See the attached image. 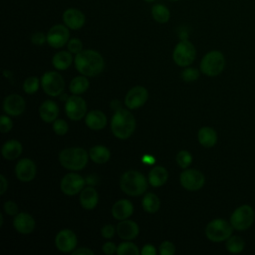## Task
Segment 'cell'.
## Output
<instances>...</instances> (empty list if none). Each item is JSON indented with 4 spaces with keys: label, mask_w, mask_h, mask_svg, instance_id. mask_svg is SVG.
Returning <instances> with one entry per match:
<instances>
[{
    "label": "cell",
    "mask_w": 255,
    "mask_h": 255,
    "mask_svg": "<svg viewBox=\"0 0 255 255\" xmlns=\"http://www.w3.org/2000/svg\"><path fill=\"white\" fill-rule=\"evenodd\" d=\"M75 67L78 72L86 77H95L99 75L105 67L103 56L95 50H82L76 54L74 59Z\"/></svg>",
    "instance_id": "6da1fadb"
},
{
    "label": "cell",
    "mask_w": 255,
    "mask_h": 255,
    "mask_svg": "<svg viewBox=\"0 0 255 255\" xmlns=\"http://www.w3.org/2000/svg\"><path fill=\"white\" fill-rule=\"evenodd\" d=\"M111 129L116 137L120 139L128 138L135 129V119L133 115L126 109L115 112L111 122Z\"/></svg>",
    "instance_id": "7a4b0ae2"
},
{
    "label": "cell",
    "mask_w": 255,
    "mask_h": 255,
    "mask_svg": "<svg viewBox=\"0 0 255 255\" xmlns=\"http://www.w3.org/2000/svg\"><path fill=\"white\" fill-rule=\"evenodd\" d=\"M120 187L129 196H138L147 189V180L141 172L128 170L121 177Z\"/></svg>",
    "instance_id": "3957f363"
},
{
    "label": "cell",
    "mask_w": 255,
    "mask_h": 255,
    "mask_svg": "<svg viewBox=\"0 0 255 255\" xmlns=\"http://www.w3.org/2000/svg\"><path fill=\"white\" fill-rule=\"evenodd\" d=\"M89 156L82 147H68L59 153V161L67 169L81 170L87 165Z\"/></svg>",
    "instance_id": "277c9868"
},
{
    "label": "cell",
    "mask_w": 255,
    "mask_h": 255,
    "mask_svg": "<svg viewBox=\"0 0 255 255\" xmlns=\"http://www.w3.org/2000/svg\"><path fill=\"white\" fill-rule=\"evenodd\" d=\"M230 221L223 218H215L209 221L205 227V236L211 242H223L226 241L233 232Z\"/></svg>",
    "instance_id": "5b68a950"
},
{
    "label": "cell",
    "mask_w": 255,
    "mask_h": 255,
    "mask_svg": "<svg viewBox=\"0 0 255 255\" xmlns=\"http://www.w3.org/2000/svg\"><path fill=\"white\" fill-rule=\"evenodd\" d=\"M225 67V57L217 50L206 53L200 62V72L208 77H215L222 73Z\"/></svg>",
    "instance_id": "8992f818"
},
{
    "label": "cell",
    "mask_w": 255,
    "mask_h": 255,
    "mask_svg": "<svg viewBox=\"0 0 255 255\" xmlns=\"http://www.w3.org/2000/svg\"><path fill=\"white\" fill-rule=\"evenodd\" d=\"M255 219V211L249 204H242L234 209L230 215V223L234 230L245 231L249 229Z\"/></svg>",
    "instance_id": "52a82bcc"
},
{
    "label": "cell",
    "mask_w": 255,
    "mask_h": 255,
    "mask_svg": "<svg viewBox=\"0 0 255 255\" xmlns=\"http://www.w3.org/2000/svg\"><path fill=\"white\" fill-rule=\"evenodd\" d=\"M196 57L195 47L186 39L179 41L173 49L172 59L179 67H188L191 65Z\"/></svg>",
    "instance_id": "ba28073f"
},
{
    "label": "cell",
    "mask_w": 255,
    "mask_h": 255,
    "mask_svg": "<svg viewBox=\"0 0 255 255\" xmlns=\"http://www.w3.org/2000/svg\"><path fill=\"white\" fill-rule=\"evenodd\" d=\"M41 86L48 96L57 97L63 93L65 88V81L58 72L49 71L42 76Z\"/></svg>",
    "instance_id": "9c48e42d"
},
{
    "label": "cell",
    "mask_w": 255,
    "mask_h": 255,
    "mask_svg": "<svg viewBox=\"0 0 255 255\" xmlns=\"http://www.w3.org/2000/svg\"><path fill=\"white\" fill-rule=\"evenodd\" d=\"M179 180L181 186L186 190L196 191L204 185L205 177L203 173L197 169L185 168V170L180 173Z\"/></svg>",
    "instance_id": "30bf717a"
},
{
    "label": "cell",
    "mask_w": 255,
    "mask_h": 255,
    "mask_svg": "<svg viewBox=\"0 0 255 255\" xmlns=\"http://www.w3.org/2000/svg\"><path fill=\"white\" fill-rule=\"evenodd\" d=\"M70 40V31L65 24L52 26L47 33V43L55 49L64 47Z\"/></svg>",
    "instance_id": "8fae6325"
},
{
    "label": "cell",
    "mask_w": 255,
    "mask_h": 255,
    "mask_svg": "<svg viewBox=\"0 0 255 255\" xmlns=\"http://www.w3.org/2000/svg\"><path fill=\"white\" fill-rule=\"evenodd\" d=\"M65 111L70 120L80 121L87 115V104L83 98L74 95L67 99Z\"/></svg>",
    "instance_id": "7c38bea8"
},
{
    "label": "cell",
    "mask_w": 255,
    "mask_h": 255,
    "mask_svg": "<svg viewBox=\"0 0 255 255\" xmlns=\"http://www.w3.org/2000/svg\"><path fill=\"white\" fill-rule=\"evenodd\" d=\"M86 184V179L78 173L66 174L60 183V187L63 193L66 195H75L83 190Z\"/></svg>",
    "instance_id": "4fadbf2b"
},
{
    "label": "cell",
    "mask_w": 255,
    "mask_h": 255,
    "mask_svg": "<svg viewBox=\"0 0 255 255\" xmlns=\"http://www.w3.org/2000/svg\"><path fill=\"white\" fill-rule=\"evenodd\" d=\"M148 98L147 90L142 86H135L131 88L125 97V105L129 110L138 109L145 104Z\"/></svg>",
    "instance_id": "5bb4252c"
},
{
    "label": "cell",
    "mask_w": 255,
    "mask_h": 255,
    "mask_svg": "<svg viewBox=\"0 0 255 255\" xmlns=\"http://www.w3.org/2000/svg\"><path fill=\"white\" fill-rule=\"evenodd\" d=\"M77 235L70 229L60 230L55 238V245L57 249L63 253L72 252L77 246Z\"/></svg>",
    "instance_id": "9a60e30c"
},
{
    "label": "cell",
    "mask_w": 255,
    "mask_h": 255,
    "mask_svg": "<svg viewBox=\"0 0 255 255\" xmlns=\"http://www.w3.org/2000/svg\"><path fill=\"white\" fill-rule=\"evenodd\" d=\"M37 173V167L35 162L28 158L20 159L15 166V174L17 178L23 182H29L33 180Z\"/></svg>",
    "instance_id": "2e32d148"
},
{
    "label": "cell",
    "mask_w": 255,
    "mask_h": 255,
    "mask_svg": "<svg viewBox=\"0 0 255 255\" xmlns=\"http://www.w3.org/2000/svg\"><path fill=\"white\" fill-rule=\"evenodd\" d=\"M64 24L71 30L81 29L86 22L85 14L77 8H68L62 15Z\"/></svg>",
    "instance_id": "e0dca14e"
},
{
    "label": "cell",
    "mask_w": 255,
    "mask_h": 255,
    "mask_svg": "<svg viewBox=\"0 0 255 255\" xmlns=\"http://www.w3.org/2000/svg\"><path fill=\"white\" fill-rule=\"evenodd\" d=\"M3 110L9 116H20L25 110V100L17 94H11L4 99Z\"/></svg>",
    "instance_id": "ac0fdd59"
},
{
    "label": "cell",
    "mask_w": 255,
    "mask_h": 255,
    "mask_svg": "<svg viewBox=\"0 0 255 255\" xmlns=\"http://www.w3.org/2000/svg\"><path fill=\"white\" fill-rule=\"evenodd\" d=\"M36 226L35 219L27 212H20L14 216L13 227L21 234H30L34 231Z\"/></svg>",
    "instance_id": "d6986e66"
},
{
    "label": "cell",
    "mask_w": 255,
    "mask_h": 255,
    "mask_svg": "<svg viewBox=\"0 0 255 255\" xmlns=\"http://www.w3.org/2000/svg\"><path fill=\"white\" fill-rule=\"evenodd\" d=\"M116 230L119 237L124 240H132L139 232L138 225L134 221L128 219L121 220L120 223H118Z\"/></svg>",
    "instance_id": "ffe728a7"
},
{
    "label": "cell",
    "mask_w": 255,
    "mask_h": 255,
    "mask_svg": "<svg viewBox=\"0 0 255 255\" xmlns=\"http://www.w3.org/2000/svg\"><path fill=\"white\" fill-rule=\"evenodd\" d=\"M133 213V205L128 199H120L112 207V214L118 220L128 219Z\"/></svg>",
    "instance_id": "44dd1931"
},
{
    "label": "cell",
    "mask_w": 255,
    "mask_h": 255,
    "mask_svg": "<svg viewBox=\"0 0 255 255\" xmlns=\"http://www.w3.org/2000/svg\"><path fill=\"white\" fill-rule=\"evenodd\" d=\"M85 123L89 128L93 130H100L106 127L107 117L103 112L99 110H93L86 115Z\"/></svg>",
    "instance_id": "7402d4cb"
},
{
    "label": "cell",
    "mask_w": 255,
    "mask_h": 255,
    "mask_svg": "<svg viewBox=\"0 0 255 255\" xmlns=\"http://www.w3.org/2000/svg\"><path fill=\"white\" fill-rule=\"evenodd\" d=\"M99 201V194L93 186L83 188L80 193V203L87 210L94 209Z\"/></svg>",
    "instance_id": "603a6c76"
},
{
    "label": "cell",
    "mask_w": 255,
    "mask_h": 255,
    "mask_svg": "<svg viewBox=\"0 0 255 255\" xmlns=\"http://www.w3.org/2000/svg\"><path fill=\"white\" fill-rule=\"evenodd\" d=\"M39 114L45 123H53L58 118L59 107L55 102L47 100L40 106Z\"/></svg>",
    "instance_id": "cb8c5ba5"
},
{
    "label": "cell",
    "mask_w": 255,
    "mask_h": 255,
    "mask_svg": "<svg viewBox=\"0 0 255 255\" xmlns=\"http://www.w3.org/2000/svg\"><path fill=\"white\" fill-rule=\"evenodd\" d=\"M22 150H23V147H22V144L19 140L10 139V140H7L3 144L1 152H2V155L5 159L14 160V159L18 158L21 155Z\"/></svg>",
    "instance_id": "d4e9b609"
},
{
    "label": "cell",
    "mask_w": 255,
    "mask_h": 255,
    "mask_svg": "<svg viewBox=\"0 0 255 255\" xmlns=\"http://www.w3.org/2000/svg\"><path fill=\"white\" fill-rule=\"evenodd\" d=\"M199 143L204 147H212L217 142V132L211 127H202L197 133Z\"/></svg>",
    "instance_id": "484cf974"
},
{
    "label": "cell",
    "mask_w": 255,
    "mask_h": 255,
    "mask_svg": "<svg viewBox=\"0 0 255 255\" xmlns=\"http://www.w3.org/2000/svg\"><path fill=\"white\" fill-rule=\"evenodd\" d=\"M167 178L168 172L161 165L152 167L148 172V183L153 187L162 186L166 182Z\"/></svg>",
    "instance_id": "4316f807"
},
{
    "label": "cell",
    "mask_w": 255,
    "mask_h": 255,
    "mask_svg": "<svg viewBox=\"0 0 255 255\" xmlns=\"http://www.w3.org/2000/svg\"><path fill=\"white\" fill-rule=\"evenodd\" d=\"M72 62L73 57L70 51H60L56 53L52 59L53 66L59 71L67 70L72 65Z\"/></svg>",
    "instance_id": "83f0119b"
},
{
    "label": "cell",
    "mask_w": 255,
    "mask_h": 255,
    "mask_svg": "<svg viewBox=\"0 0 255 255\" xmlns=\"http://www.w3.org/2000/svg\"><path fill=\"white\" fill-rule=\"evenodd\" d=\"M89 155H90V158L94 162L102 164V163H106L107 161H109V159L111 157V151L109 150L108 147L99 144V145L93 146L90 149Z\"/></svg>",
    "instance_id": "f1b7e54d"
},
{
    "label": "cell",
    "mask_w": 255,
    "mask_h": 255,
    "mask_svg": "<svg viewBox=\"0 0 255 255\" xmlns=\"http://www.w3.org/2000/svg\"><path fill=\"white\" fill-rule=\"evenodd\" d=\"M151 16L154 21L160 24L167 23L170 18V11L169 9L163 4H153L150 10Z\"/></svg>",
    "instance_id": "f546056e"
},
{
    "label": "cell",
    "mask_w": 255,
    "mask_h": 255,
    "mask_svg": "<svg viewBox=\"0 0 255 255\" xmlns=\"http://www.w3.org/2000/svg\"><path fill=\"white\" fill-rule=\"evenodd\" d=\"M143 209L148 213H155L160 206L159 198L156 194L152 192H147L144 194L142 201H141Z\"/></svg>",
    "instance_id": "4dcf8cb0"
},
{
    "label": "cell",
    "mask_w": 255,
    "mask_h": 255,
    "mask_svg": "<svg viewBox=\"0 0 255 255\" xmlns=\"http://www.w3.org/2000/svg\"><path fill=\"white\" fill-rule=\"evenodd\" d=\"M226 250L232 254L241 253L245 248V241L238 235H231L225 241Z\"/></svg>",
    "instance_id": "1f68e13d"
},
{
    "label": "cell",
    "mask_w": 255,
    "mask_h": 255,
    "mask_svg": "<svg viewBox=\"0 0 255 255\" xmlns=\"http://www.w3.org/2000/svg\"><path fill=\"white\" fill-rule=\"evenodd\" d=\"M89 81L88 79L86 78V76H77L75 77L71 83H70V91L72 94L74 95H81L83 93H85L88 88H89Z\"/></svg>",
    "instance_id": "d6a6232c"
},
{
    "label": "cell",
    "mask_w": 255,
    "mask_h": 255,
    "mask_svg": "<svg viewBox=\"0 0 255 255\" xmlns=\"http://www.w3.org/2000/svg\"><path fill=\"white\" fill-rule=\"evenodd\" d=\"M117 254L118 255H127V254H130V255H139L140 251L138 250L137 246L132 243L129 242V240H126L125 242L121 243L118 248H117Z\"/></svg>",
    "instance_id": "836d02e7"
},
{
    "label": "cell",
    "mask_w": 255,
    "mask_h": 255,
    "mask_svg": "<svg viewBox=\"0 0 255 255\" xmlns=\"http://www.w3.org/2000/svg\"><path fill=\"white\" fill-rule=\"evenodd\" d=\"M40 80L37 77H29L23 83V90L25 93L31 95L38 91Z\"/></svg>",
    "instance_id": "e575fe53"
},
{
    "label": "cell",
    "mask_w": 255,
    "mask_h": 255,
    "mask_svg": "<svg viewBox=\"0 0 255 255\" xmlns=\"http://www.w3.org/2000/svg\"><path fill=\"white\" fill-rule=\"evenodd\" d=\"M176 162L177 164L181 167V168H187L191 162H192V155L189 151L187 150H180L177 154H176Z\"/></svg>",
    "instance_id": "d590c367"
},
{
    "label": "cell",
    "mask_w": 255,
    "mask_h": 255,
    "mask_svg": "<svg viewBox=\"0 0 255 255\" xmlns=\"http://www.w3.org/2000/svg\"><path fill=\"white\" fill-rule=\"evenodd\" d=\"M53 130L58 135H65L69 130V126L64 120H55L53 122Z\"/></svg>",
    "instance_id": "8d00e7d4"
},
{
    "label": "cell",
    "mask_w": 255,
    "mask_h": 255,
    "mask_svg": "<svg viewBox=\"0 0 255 255\" xmlns=\"http://www.w3.org/2000/svg\"><path fill=\"white\" fill-rule=\"evenodd\" d=\"M199 77V71L195 68H186L181 72V78L185 82H194Z\"/></svg>",
    "instance_id": "74e56055"
},
{
    "label": "cell",
    "mask_w": 255,
    "mask_h": 255,
    "mask_svg": "<svg viewBox=\"0 0 255 255\" xmlns=\"http://www.w3.org/2000/svg\"><path fill=\"white\" fill-rule=\"evenodd\" d=\"M68 51H70L72 54H78L83 50V43L78 38H72L67 43Z\"/></svg>",
    "instance_id": "f35d334b"
},
{
    "label": "cell",
    "mask_w": 255,
    "mask_h": 255,
    "mask_svg": "<svg viewBox=\"0 0 255 255\" xmlns=\"http://www.w3.org/2000/svg\"><path fill=\"white\" fill-rule=\"evenodd\" d=\"M13 128V122L11 121V119L6 116V115H2L0 118V131L2 133H6L9 132Z\"/></svg>",
    "instance_id": "ab89813d"
},
{
    "label": "cell",
    "mask_w": 255,
    "mask_h": 255,
    "mask_svg": "<svg viewBox=\"0 0 255 255\" xmlns=\"http://www.w3.org/2000/svg\"><path fill=\"white\" fill-rule=\"evenodd\" d=\"M159 253L161 255H172L175 253V246L170 241H163L159 247Z\"/></svg>",
    "instance_id": "60d3db41"
},
{
    "label": "cell",
    "mask_w": 255,
    "mask_h": 255,
    "mask_svg": "<svg viewBox=\"0 0 255 255\" xmlns=\"http://www.w3.org/2000/svg\"><path fill=\"white\" fill-rule=\"evenodd\" d=\"M31 42L35 46H43L47 42V35L42 32H35L31 36Z\"/></svg>",
    "instance_id": "b9f144b4"
},
{
    "label": "cell",
    "mask_w": 255,
    "mask_h": 255,
    "mask_svg": "<svg viewBox=\"0 0 255 255\" xmlns=\"http://www.w3.org/2000/svg\"><path fill=\"white\" fill-rule=\"evenodd\" d=\"M4 210L8 215H13L15 216L18 212V205L16 204V202L12 201V200H7L4 203Z\"/></svg>",
    "instance_id": "7bdbcfd3"
},
{
    "label": "cell",
    "mask_w": 255,
    "mask_h": 255,
    "mask_svg": "<svg viewBox=\"0 0 255 255\" xmlns=\"http://www.w3.org/2000/svg\"><path fill=\"white\" fill-rule=\"evenodd\" d=\"M115 232H117V230L115 229V227L112 224H107L105 225L102 230H101V234L104 238L106 239H110L115 235Z\"/></svg>",
    "instance_id": "ee69618b"
},
{
    "label": "cell",
    "mask_w": 255,
    "mask_h": 255,
    "mask_svg": "<svg viewBox=\"0 0 255 255\" xmlns=\"http://www.w3.org/2000/svg\"><path fill=\"white\" fill-rule=\"evenodd\" d=\"M117 248L118 246H116L114 242L108 241L103 245V252L107 255H112L114 253H117Z\"/></svg>",
    "instance_id": "f6af8a7d"
},
{
    "label": "cell",
    "mask_w": 255,
    "mask_h": 255,
    "mask_svg": "<svg viewBox=\"0 0 255 255\" xmlns=\"http://www.w3.org/2000/svg\"><path fill=\"white\" fill-rule=\"evenodd\" d=\"M140 254L142 255H155L156 254V249L153 245L151 244H146L142 247Z\"/></svg>",
    "instance_id": "bcb514c9"
},
{
    "label": "cell",
    "mask_w": 255,
    "mask_h": 255,
    "mask_svg": "<svg viewBox=\"0 0 255 255\" xmlns=\"http://www.w3.org/2000/svg\"><path fill=\"white\" fill-rule=\"evenodd\" d=\"M71 253L73 255H93L94 254V252L87 247H80L78 249H74Z\"/></svg>",
    "instance_id": "7dc6e473"
},
{
    "label": "cell",
    "mask_w": 255,
    "mask_h": 255,
    "mask_svg": "<svg viewBox=\"0 0 255 255\" xmlns=\"http://www.w3.org/2000/svg\"><path fill=\"white\" fill-rule=\"evenodd\" d=\"M0 183H1V188H0V194L3 195L5 193V191L8 188V181L5 178V176L3 174L0 175Z\"/></svg>",
    "instance_id": "c3c4849f"
},
{
    "label": "cell",
    "mask_w": 255,
    "mask_h": 255,
    "mask_svg": "<svg viewBox=\"0 0 255 255\" xmlns=\"http://www.w3.org/2000/svg\"><path fill=\"white\" fill-rule=\"evenodd\" d=\"M98 182H99V178L95 174L88 175L86 178V183L90 186H95L98 184Z\"/></svg>",
    "instance_id": "681fc988"
},
{
    "label": "cell",
    "mask_w": 255,
    "mask_h": 255,
    "mask_svg": "<svg viewBox=\"0 0 255 255\" xmlns=\"http://www.w3.org/2000/svg\"><path fill=\"white\" fill-rule=\"evenodd\" d=\"M141 160H142V162L145 163V164H153V163H154V157L151 156V155H148V154L143 155Z\"/></svg>",
    "instance_id": "f907efd6"
},
{
    "label": "cell",
    "mask_w": 255,
    "mask_h": 255,
    "mask_svg": "<svg viewBox=\"0 0 255 255\" xmlns=\"http://www.w3.org/2000/svg\"><path fill=\"white\" fill-rule=\"evenodd\" d=\"M111 108H112L115 112H117V111H119V110H121V109H122V107H121V103H120L119 101L115 100V101L111 102Z\"/></svg>",
    "instance_id": "816d5d0a"
},
{
    "label": "cell",
    "mask_w": 255,
    "mask_h": 255,
    "mask_svg": "<svg viewBox=\"0 0 255 255\" xmlns=\"http://www.w3.org/2000/svg\"><path fill=\"white\" fill-rule=\"evenodd\" d=\"M3 222H4L3 215H2V214H0V226H1V227H2V225H3Z\"/></svg>",
    "instance_id": "f5cc1de1"
},
{
    "label": "cell",
    "mask_w": 255,
    "mask_h": 255,
    "mask_svg": "<svg viewBox=\"0 0 255 255\" xmlns=\"http://www.w3.org/2000/svg\"><path fill=\"white\" fill-rule=\"evenodd\" d=\"M143 1H145V2H147V3H151V2H154V1H156V0H143Z\"/></svg>",
    "instance_id": "db71d44e"
},
{
    "label": "cell",
    "mask_w": 255,
    "mask_h": 255,
    "mask_svg": "<svg viewBox=\"0 0 255 255\" xmlns=\"http://www.w3.org/2000/svg\"><path fill=\"white\" fill-rule=\"evenodd\" d=\"M169 1H179V0H169Z\"/></svg>",
    "instance_id": "11a10c76"
}]
</instances>
